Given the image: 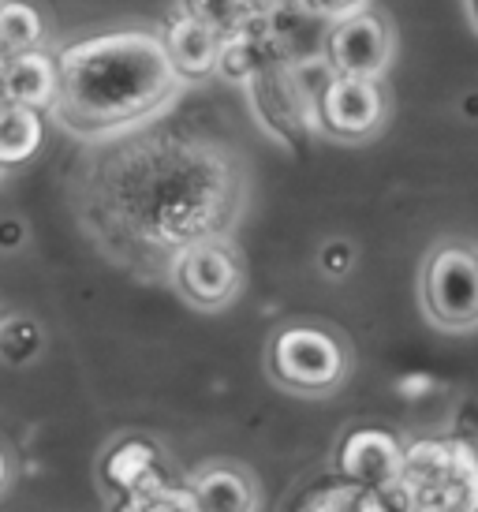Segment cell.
Instances as JSON below:
<instances>
[{
	"instance_id": "6da1fadb",
	"label": "cell",
	"mask_w": 478,
	"mask_h": 512,
	"mask_svg": "<svg viewBox=\"0 0 478 512\" xmlns=\"http://www.w3.org/2000/svg\"><path fill=\"white\" fill-rule=\"evenodd\" d=\"M53 120L71 135L105 139L154 120L183 79L172 68L165 42L154 30H109L57 53Z\"/></svg>"
},
{
	"instance_id": "7a4b0ae2",
	"label": "cell",
	"mask_w": 478,
	"mask_h": 512,
	"mask_svg": "<svg viewBox=\"0 0 478 512\" xmlns=\"http://www.w3.org/2000/svg\"><path fill=\"white\" fill-rule=\"evenodd\" d=\"M352 367V341L329 322H281L266 341V378L288 397H337L352 378Z\"/></svg>"
},
{
	"instance_id": "3957f363",
	"label": "cell",
	"mask_w": 478,
	"mask_h": 512,
	"mask_svg": "<svg viewBox=\"0 0 478 512\" xmlns=\"http://www.w3.org/2000/svg\"><path fill=\"white\" fill-rule=\"evenodd\" d=\"M385 494L404 512H478V453L460 438L411 441Z\"/></svg>"
},
{
	"instance_id": "277c9868",
	"label": "cell",
	"mask_w": 478,
	"mask_h": 512,
	"mask_svg": "<svg viewBox=\"0 0 478 512\" xmlns=\"http://www.w3.org/2000/svg\"><path fill=\"white\" fill-rule=\"evenodd\" d=\"M419 307L441 333L478 329V247L471 240H437L419 266Z\"/></svg>"
},
{
	"instance_id": "5b68a950",
	"label": "cell",
	"mask_w": 478,
	"mask_h": 512,
	"mask_svg": "<svg viewBox=\"0 0 478 512\" xmlns=\"http://www.w3.org/2000/svg\"><path fill=\"white\" fill-rule=\"evenodd\" d=\"M169 285L176 288V296L187 307L217 314L243 296L247 266L228 236H206V240L187 243L180 255L172 258Z\"/></svg>"
},
{
	"instance_id": "8992f818",
	"label": "cell",
	"mask_w": 478,
	"mask_h": 512,
	"mask_svg": "<svg viewBox=\"0 0 478 512\" xmlns=\"http://www.w3.org/2000/svg\"><path fill=\"white\" fill-rule=\"evenodd\" d=\"M396 53V30L389 15L378 8L355 12L348 19L333 23L329 38H325V60L333 75L344 79H374L381 83Z\"/></svg>"
},
{
	"instance_id": "52a82bcc",
	"label": "cell",
	"mask_w": 478,
	"mask_h": 512,
	"mask_svg": "<svg viewBox=\"0 0 478 512\" xmlns=\"http://www.w3.org/2000/svg\"><path fill=\"white\" fill-rule=\"evenodd\" d=\"M385 116H389L385 83L333 75L314 105V128L340 143H366L385 128Z\"/></svg>"
},
{
	"instance_id": "ba28073f",
	"label": "cell",
	"mask_w": 478,
	"mask_h": 512,
	"mask_svg": "<svg viewBox=\"0 0 478 512\" xmlns=\"http://www.w3.org/2000/svg\"><path fill=\"white\" fill-rule=\"evenodd\" d=\"M404 460V441L385 427H355L340 434L333 449V475L344 486L359 490H389Z\"/></svg>"
},
{
	"instance_id": "9c48e42d",
	"label": "cell",
	"mask_w": 478,
	"mask_h": 512,
	"mask_svg": "<svg viewBox=\"0 0 478 512\" xmlns=\"http://www.w3.org/2000/svg\"><path fill=\"white\" fill-rule=\"evenodd\" d=\"M247 90H251V109L258 113L262 128H266L273 139H281L284 146L299 150L303 135L314 131V120H310V109L303 105L296 83H292V72H288V68H277V64H266V68L247 83Z\"/></svg>"
},
{
	"instance_id": "30bf717a",
	"label": "cell",
	"mask_w": 478,
	"mask_h": 512,
	"mask_svg": "<svg viewBox=\"0 0 478 512\" xmlns=\"http://www.w3.org/2000/svg\"><path fill=\"white\" fill-rule=\"evenodd\" d=\"M195 512H262V486L247 464L217 456L198 464L187 479Z\"/></svg>"
},
{
	"instance_id": "8fae6325",
	"label": "cell",
	"mask_w": 478,
	"mask_h": 512,
	"mask_svg": "<svg viewBox=\"0 0 478 512\" xmlns=\"http://www.w3.org/2000/svg\"><path fill=\"white\" fill-rule=\"evenodd\" d=\"M157 475H169V456L161 453V445L139 434L116 438L98 460V479L105 490V501L120 498L135 486L150 483Z\"/></svg>"
},
{
	"instance_id": "7c38bea8",
	"label": "cell",
	"mask_w": 478,
	"mask_h": 512,
	"mask_svg": "<svg viewBox=\"0 0 478 512\" xmlns=\"http://www.w3.org/2000/svg\"><path fill=\"white\" fill-rule=\"evenodd\" d=\"M161 42H165V53H169L172 68H176V75H180L183 83L187 79L198 83V79L217 72V57H221V42L225 38L210 23L195 19V15H180L161 34Z\"/></svg>"
},
{
	"instance_id": "4fadbf2b",
	"label": "cell",
	"mask_w": 478,
	"mask_h": 512,
	"mask_svg": "<svg viewBox=\"0 0 478 512\" xmlns=\"http://www.w3.org/2000/svg\"><path fill=\"white\" fill-rule=\"evenodd\" d=\"M57 86H60L57 57H49L45 49L4 60V101L8 105H23V109H34V113L53 109Z\"/></svg>"
},
{
	"instance_id": "5bb4252c",
	"label": "cell",
	"mask_w": 478,
	"mask_h": 512,
	"mask_svg": "<svg viewBox=\"0 0 478 512\" xmlns=\"http://www.w3.org/2000/svg\"><path fill=\"white\" fill-rule=\"evenodd\" d=\"M42 139H45L42 113L0 101V172L30 161V157L38 154Z\"/></svg>"
},
{
	"instance_id": "9a60e30c",
	"label": "cell",
	"mask_w": 478,
	"mask_h": 512,
	"mask_svg": "<svg viewBox=\"0 0 478 512\" xmlns=\"http://www.w3.org/2000/svg\"><path fill=\"white\" fill-rule=\"evenodd\" d=\"M49 333L34 314L8 311L0 322V363L8 367H34L45 356Z\"/></svg>"
},
{
	"instance_id": "2e32d148",
	"label": "cell",
	"mask_w": 478,
	"mask_h": 512,
	"mask_svg": "<svg viewBox=\"0 0 478 512\" xmlns=\"http://www.w3.org/2000/svg\"><path fill=\"white\" fill-rule=\"evenodd\" d=\"M45 42V19L42 12L27 0H4L0 4V57H19L34 53Z\"/></svg>"
},
{
	"instance_id": "e0dca14e",
	"label": "cell",
	"mask_w": 478,
	"mask_h": 512,
	"mask_svg": "<svg viewBox=\"0 0 478 512\" xmlns=\"http://www.w3.org/2000/svg\"><path fill=\"white\" fill-rule=\"evenodd\" d=\"M109 512H195V501L187 494L183 479L176 483L172 475H157L150 483L109 501Z\"/></svg>"
},
{
	"instance_id": "ac0fdd59",
	"label": "cell",
	"mask_w": 478,
	"mask_h": 512,
	"mask_svg": "<svg viewBox=\"0 0 478 512\" xmlns=\"http://www.w3.org/2000/svg\"><path fill=\"white\" fill-rule=\"evenodd\" d=\"M303 512H393V498L381 490H359V486H337L325 490L303 505Z\"/></svg>"
},
{
	"instance_id": "d6986e66",
	"label": "cell",
	"mask_w": 478,
	"mask_h": 512,
	"mask_svg": "<svg viewBox=\"0 0 478 512\" xmlns=\"http://www.w3.org/2000/svg\"><path fill=\"white\" fill-rule=\"evenodd\" d=\"M314 262H318V273H322L325 281H344L355 270V262H359V247L352 240H344V236H329L318 247Z\"/></svg>"
},
{
	"instance_id": "ffe728a7",
	"label": "cell",
	"mask_w": 478,
	"mask_h": 512,
	"mask_svg": "<svg viewBox=\"0 0 478 512\" xmlns=\"http://www.w3.org/2000/svg\"><path fill=\"white\" fill-rule=\"evenodd\" d=\"M187 15L210 23V27L221 34V27H232L236 19L247 15V0H191V12Z\"/></svg>"
},
{
	"instance_id": "44dd1931",
	"label": "cell",
	"mask_w": 478,
	"mask_h": 512,
	"mask_svg": "<svg viewBox=\"0 0 478 512\" xmlns=\"http://www.w3.org/2000/svg\"><path fill=\"white\" fill-rule=\"evenodd\" d=\"M299 4H303L307 12L333 19V23H340V19H348V15L370 8V0H299Z\"/></svg>"
},
{
	"instance_id": "7402d4cb",
	"label": "cell",
	"mask_w": 478,
	"mask_h": 512,
	"mask_svg": "<svg viewBox=\"0 0 478 512\" xmlns=\"http://www.w3.org/2000/svg\"><path fill=\"white\" fill-rule=\"evenodd\" d=\"M27 243V225L19 217H4L0 221V251H19Z\"/></svg>"
},
{
	"instance_id": "603a6c76",
	"label": "cell",
	"mask_w": 478,
	"mask_h": 512,
	"mask_svg": "<svg viewBox=\"0 0 478 512\" xmlns=\"http://www.w3.org/2000/svg\"><path fill=\"white\" fill-rule=\"evenodd\" d=\"M12 483H15V460H12V453L0 445V498L12 490Z\"/></svg>"
},
{
	"instance_id": "cb8c5ba5",
	"label": "cell",
	"mask_w": 478,
	"mask_h": 512,
	"mask_svg": "<svg viewBox=\"0 0 478 512\" xmlns=\"http://www.w3.org/2000/svg\"><path fill=\"white\" fill-rule=\"evenodd\" d=\"M464 15L467 23H471V30L478 34V0H464Z\"/></svg>"
},
{
	"instance_id": "d4e9b609",
	"label": "cell",
	"mask_w": 478,
	"mask_h": 512,
	"mask_svg": "<svg viewBox=\"0 0 478 512\" xmlns=\"http://www.w3.org/2000/svg\"><path fill=\"white\" fill-rule=\"evenodd\" d=\"M4 314H8V311H4V307H0V322H4Z\"/></svg>"
},
{
	"instance_id": "484cf974",
	"label": "cell",
	"mask_w": 478,
	"mask_h": 512,
	"mask_svg": "<svg viewBox=\"0 0 478 512\" xmlns=\"http://www.w3.org/2000/svg\"><path fill=\"white\" fill-rule=\"evenodd\" d=\"M0 4H4V0H0Z\"/></svg>"
},
{
	"instance_id": "4316f807",
	"label": "cell",
	"mask_w": 478,
	"mask_h": 512,
	"mask_svg": "<svg viewBox=\"0 0 478 512\" xmlns=\"http://www.w3.org/2000/svg\"><path fill=\"white\" fill-rule=\"evenodd\" d=\"M0 176H4V172H0Z\"/></svg>"
}]
</instances>
